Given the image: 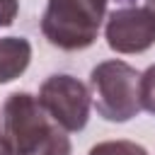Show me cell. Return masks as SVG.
Here are the masks:
<instances>
[{
  "label": "cell",
  "instance_id": "cell-10",
  "mask_svg": "<svg viewBox=\"0 0 155 155\" xmlns=\"http://www.w3.org/2000/svg\"><path fill=\"white\" fill-rule=\"evenodd\" d=\"M19 12L17 0H0V27H10Z\"/></svg>",
  "mask_w": 155,
  "mask_h": 155
},
{
  "label": "cell",
  "instance_id": "cell-5",
  "mask_svg": "<svg viewBox=\"0 0 155 155\" xmlns=\"http://www.w3.org/2000/svg\"><path fill=\"white\" fill-rule=\"evenodd\" d=\"M107 46L116 53H143L155 44V12L136 5L116 7L104 27Z\"/></svg>",
  "mask_w": 155,
  "mask_h": 155
},
{
  "label": "cell",
  "instance_id": "cell-2",
  "mask_svg": "<svg viewBox=\"0 0 155 155\" xmlns=\"http://www.w3.org/2000/svg\"><path fill=\"white\" fill-rule=\"evenodd\" d=\"M90 94L97 114L111 124H126L143 109L140 73L124 61H102L90 73Z\"/></svg>",
  "mask_w": 155,
  "mask_h": 155
},
{
  "label": "cell",
  "instance_id": "cell-3",
  "mask_svg": "<svg viewBox=\"0 0 155 155\" xmlns=\"http://www.w3.org/2000/svg\"><path fill=\"white\" fill-rule=\"evenodd\" d=\"M61 126L29 92H12L2 107V140L10 155H29L41 148Z\"/></svg>",
  "mask_w": 155,
  "mask_h": 155
},
{
  "label": "cell",
  "instance_id": "cell-11",
  "mask_svg": "<svg viewBox=\"0 0 155 155\" xmlns=\"http://www.w3.org/2000/svg\"><path fill=\"white\" fill-rule=\"evenodd\" d=\"M0 155H10V150H7L5 140H2V136H0Z\"/></svg>",
  "mask_w": 155,
  "mask_h": 155
},
{
  "label": "cell",
  "instance_id": "cell-7",
  "mask_svg": "<svg viewBox=\"0 0 155 155\" xmlns=\"http://www.w3.org/2000/svg\"><path fill=\"white\" fill-rule=\"evenodd\" d=\"M87 155H148V150L133 140H104L97 143Z\"/></svg>",
  "mask_w": 155,
  "mask_h": 155
},
{
  "label": "cell",
  "instance_id": "cell-4",
  "mask_svg": "<svg viewBox=\"0 0 155 155\" xmlns=\"http://www.w3.org/2000/svg\"><path fill=\"white\" fill-rule=\"evenodd\" d=\"M36 99L44 107V111L53 119V124H58L63 131L75 133L87 126L92 94L87 85H82L78 78L65 73L46 78L39 87Z\"/></svg>",
  "mask_w": 155,
  "mask_h": 155
},
{
  "label": "cell",
  "instance_id": "cell-6",
  "mask_svg": "<svg viewBox=\"0 0 155 155\" xmlns=\"http://www.w3.org/2000/svg\"><path fill=\"white\" fill-rule=\"evenodd\" d=\"M31 61V44L22 36H0V85L17 80Z\"/></svg>",
  "mask_w": 155,
  "mask_h": 155
},
{
  "label": "cell",
  "instance_id": "cell-8",
  "mask_svg": "<svg viewBox=\"0 0 155 155\" xmlns=\"http://www.w3.org/2000/svg\"><path fill=\"white\" fill-rule=\"evenodd\" d=\"M140 104L148 114L155 116V63L140 75Z\"/></svg>",
  "mask_w": 155,
  "mask_h": 155
},
{
  "label": "cell",
  "instance_id": "cell-1",
  "mask_svg": "<svg viewBox=\"0 0 155 155\" xmlns=\"http://www.w3.org/2000/svg\"><path fill=\"white\" fill-rule=\"evenodd\" d=\"M107 5L109 0H48L41 17V31L46 41L61 51L90 48L102 29Z\"/></svg>",
  "mask_w": 155,
  "mask_h": 155
},
{
  "label": "cell",
  "instance_id": "cell-12",
  "mask_svg": "<svg viewBox=\"0 0 155 155\" xmlns=\"http://www.w3.org/2000/svg\"><path fill=\"white\" fill-rule=\"evenodd\" d=\"M145 5H148V7H150V10H153V12H155V0H148V2H145Z\"/></svg>",
  "mask_w": 155,
  "mask_h": 155
},
{
  "label": "cell",
  "instance_id": "cell-9",
  "mask_svg": "<svg viewBox=\"0 0 155 155\" xmlns=\"http://www.w3.org/2000/svg\"><path fill=\"white\" fill-rule=\"evenodd\" d=\"M29 155H70V140H68V136L63 133V128H58L41 148H36V150L29 153Z\"/></svg>",
  "mask_w": 155,
  "mask_h": 155
}]
</instances>
